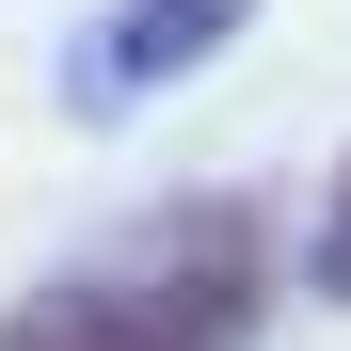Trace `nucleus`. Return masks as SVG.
I'll list each match as a JSON object with an SVG mask.
<instances>
[{"mask_svg":"<svg viewBox=\"0 0 351 351\" xmlns=\"http://www.w3.org/2000/svg\"><path fill=\"white\" fill-rule=\"evenodd\" d=\"M256 208L240 192H208V208H176L144 256H112V271H64L32 319H0V351H240L256 335Z\"/></svg>","mask_w":351,"mask_h":351,"instance_id":"nucleus-1","label":"nucleus"},{"mask_svg":"<svg viewBox=\"0 0 351 351\" xmlns=\"http://www.w3.org/2000/svg\"><path fill=\"white\" fill-rule=\"evenodd\" d=\"M240 16H256V0H112V16H80V48H64V96L80 112H144L160 80L223 64Z\"/></svg>","mask_w":351,"mask_h":351,"instance_id":"nucleus-2","label":"nucleus"},{"mask_svg":"<svg viewBox=\"0 0 351 351\" xmlns=\"http://www.w3.org/2000/svg\"><path fill=\"white\" fill-rule=\"evenodd\" d=\"M304 287L351 304V160H335V192H319V223H304Z\"/></svg>","mask_w":351,"mask_h":351,"instance_id":"nucleus-3","label":"nucleus"}]
</instances>
